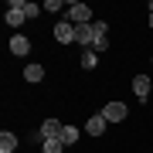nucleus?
<instances>
[{
	"instance_id": "f257e3e1",
	"label": "nucleus",
	"mask_w": 153,
	"mask_h": 153,
	"mask_svg": "<svg viewBox=\"0 0 153 153\" xmlns=\"http://www.w3.org/2000/svg\"><path fill=\"white\" fill-rule=\"evenodd\" d=\"M65 21H71L75 27H78V24H95V21H92V10H88V4H68Z\"/></svg>"
},
{
	"instance_id": "f03ea898",
	"label": "nucleus",
	"mask_w": 153,
	"mask_h": 153,
	"mask_svg": "<svg viewBox=\"0 0 153 153\" xmlns=\"http://www.w3.org/2000/svg\"><path fill=\"white\" fill-rule=\"evenodd\" d=\"M102 116H105V123H123L126 116H129V109H126V102H105L102 105Z\"/></svg>"
},
{
	"instance_id": "7ed1b4c3",
	"label": "nucleus",
	"mask_w": 153,
	"mask_h": 153,
	"mask_svg": "<svg viewBox=\"0 0 153 153\" xmlns=\"http://www.w3.org/2000/svg\"><path fill=\"white\" fill-rule=\"evenodd\" d=\"M75 41L88 51V48L99 41V34H95V27H92V24H78V27H75Z\"/></svg>"
},
{
	"instance_id": "20e7f679",
	"label": "nucleus",
	"mask_w": 153,
	"mask_h": 153,
	"mask_svg": "<svg viewBox=\"0 0 153 153\" xmlns=\"http://www.w3.org/2000/svg\"><path fill=\"white\" fill-rule=\"evenodd\" d=\"M55 38H58L61 44H71V41H75V24H71V21H65V17H61V21L55 24Z\"/></svg>"
},
{
	"instance_id": "39448f33",
	"label": "nucleus",
	"mask_w": 153,
	"mask_h": 153,
	"mask_svg": "<svg viewBox=\"0 0 153 153\" xmlns=\"http://www.w3.org/2000/svg\"><path fill=\"white\" fill-rule=\"evenodd\" d=\"M61 129H65V126H61L58 119H44L38 133H41V140H61Z\"/></svg>"
},
{
	"instance_id": "423d86ee",
	"label": "nucleus",
	"mask_w": 153,
	"mask_h": 153,
	"mask_svg": "<svg viewBox=\"0 0 153 153\" xmlns=\"http://www.w3.org/2000/svg\"><path fill=\"white\" fill-rule=\"evenodd\" d=\"M105 126H109V123H105V116H102V112H99V116H88L85 133H88V136H102V133H105Z\"/></svg>"
},
{
	"instance_id": "0eeeda50",
	"label": "nucleus",
	"mask_w": 153,
	"mask_h": 153,
	"mask_svg": "<svg viewBox=\"0 0 153 153\" xmlns=\"http://www.w3.org/2000/svg\"><path fill=\"white\" fill-rule=\"evenodd\" d=\"M27 51H31V41L24 38V34H14V38H10V55L24 58V55H27Z\"/></svg>"
},
{
	"instance_id": "6e6552de",
	"label": "nucleus",
	"mask_w": 153,
	"mask_h": 153,
	"mask_svg": "<svg viewBox=\"0 0 153 153\" xmlns=\"http://www.w3.org/2000/svg\"><path fill=\"white\" fill-rule=\"evenodd\" d=\"M133 92H136L140 102H146V95H150V78H146V75H136V78H133Z\"/></svg>"
},
{
	"instance_id": "1a4fd4ad",
	"label": "nucleus",
	"mask_w": 153,
	"mask_h": 153,
	"mask_svg": "<svg viewBox=\"0 0 153 153\" xmlns=\"http://www.w3.org/2000/svg\"><path fill=\"white\" fill-rule=\"evenodd\" d=\"M17 150V136H14V133H0V153H14Z\"/></svg>"
},
{
	"instance_id": "9d476101",
	"label": "nucleus",
	"mask_w": 153,
	"mask_h": 153,
	"mask_svg": "<svg viewBox=\"0 0 153 153\" xmlns=\"http://www.w3.org/2000/svg\"><path fill=\"white\" fill-rule=\"evenodd\" d=\"M78 65H82V68H88V71H92V68L99 65V55H95V51H92V48H88V51H82V58H78Z\"/></svg>"
},
{
	"instance_id": "9b49d317",
	"label": "nucleus",
	"mask_w": 153,
	"mask_h": 153,
	"mask_svg": "<svg viewBox=\"0 0 153 153\" xmlns=\"http://www.w3.org/2000/svg\"><path fill=\"white\" fill-rule=\"evenodd\" d=\"M24 78H27V82H41V78H44V68L41 65H24Z\"/></svg>"
},
{
	"instance_id": "f8f14e48",
	"label": "nucleus",
	"mask_w": 153,
	"mask_h": 153,
	"mask_svg": "<svg viewBox=\"0 0 153 153\" xmlns=\"http://www.w3.org/2000/svg\"><path fill=\"white\" fill-rule=\"evenodd\" d=\"M75 140H78V129H75V126H65V129H61V143H65V146H71Z\"/></svg>"
},
{
	"instance_id": "ddd939ff",
	"label": "nucleus",
	"mask_w": 153,
	"mask_h": 153,
	"mask_svg": "<svg viewBox=\"0 0 153 153\" xmlns=\"http://www.w3.org/2000/svg\"><path fill=\"white\" fill-rule=\"evenodd\" d=\"M41 153H61V140H44L41 143Z\"/></svg>"
},
{
	"instance_id": "4468645a",
	"label": "nucleus",
	"mask_w": 153,
	"mask_h": 153,
	"mask_svg": "<svg viewBox=\"0 0 153 153\" xmlns=\"http://www.w3.org/2000/svg\"><path fill=\"white\" fill-rule=\"evenodd\" d=\"M92 51H95V55H102V51H109V38H99V41L92 44Z\"/></svg>"
},
{
	"instance_id": "2eb2a0df",
	"label": "nucleus",
	"mask_w": 153,
	"mask_h": 153,
	"mask_svg": "<svg viewBox=\"0 0 153 153\" xmlns=\"http://www.w3.org/2000/svg\"><path fill=\"white\" fill-rule=\"evenodd\" d=\"M44 10V7H38V4H24V17H38Z\"/></svg>"
},
{
	"instance_id": "dca6fc26",
	"label": "nucleus",
	"mask_w": 153,
	"mask_h": 153,
	"mask_svg": "<svg viewBox=\"0 0 153 153\" xmlns=\"http://www.w3.org/2000/svg\"><path fill=\"white\" fill-rule=\"evenodd\" d=\"M44 10H51V14H61V17H65V10H61V4H58V0H48V4H44Z\"/></svg>"
},
{
	"instance_id": "f3484780",
	"label": "nucleus",
	"mask_w": 153,
	"mask_h": 153,
	"mask_svg": "<svg viewBox=\"0 0 153 153\" xmlns=\"http://www.w3.org/2000/svg\"><path fill=\"white\" fill-rule=\"evenodd\" d=\"M92 27H95V34H99V38H105V34H109V24H105V21H95Z\"/></svg>"
},
{
	"instance_id": "a211bd4d",
	"label": "nucleus",
	"mask_w": 153,
	"mask_h": 153,
	"mask_svg": "<svg viewBox=\"0 0 153 153\" xmlns=\"http://www.w3.org/2000/svg\"><path fill=\"white\" fill-rule=\"evenodd\" d=\"M150 27H153V14H150Z\"/></svg>"
}]
</instances>
